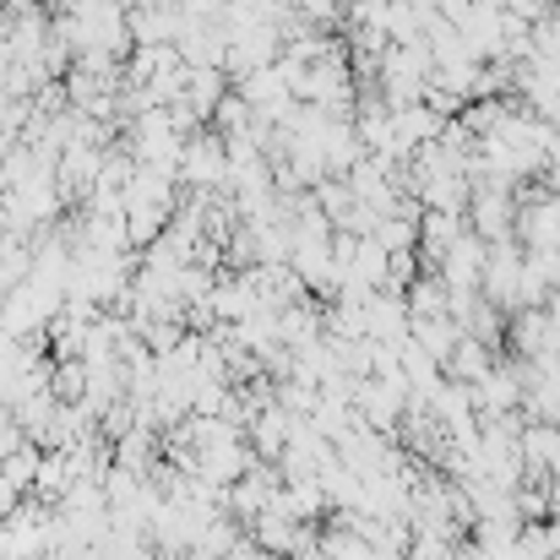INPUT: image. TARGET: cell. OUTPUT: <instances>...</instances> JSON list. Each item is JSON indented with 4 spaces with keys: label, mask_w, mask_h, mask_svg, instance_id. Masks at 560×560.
Masks as SVG:
<instances>
[{
    "label": "cell",
    "mask_w": 560,
    "mask_h": 560,
    "mask_svg": "<svg viewBox=\"0 0 560 560\" xmlns=\"http://www.w3.org/2000/svg\"><path fill=\"white\" fill-rule=\"evenodd\" d=\"M229 142L207 126V131H196L186 142V153H180V186L186 196H218V190H229Z\"/></svg>",
    "instance_id": "cell-2"
},
{
    "label": "cell",
    "mask_w": 560,
    "mask_h": 560,
    "mask_svg": "<svg viewBox=\"0 0 560 560\" xmlns=\"http://www.w3.org/2000/svg\"><path fill=\"white\" fill-rule=\"evenodd\" d=\"M517 245L523 250H560V196H550V190L517 196Z\"/></svg>",
    "instance_id": "cell-3"
},
{
    "label": "cell",
    "mask_w": 560,
    "mask_h": 560,
    "mask_svg": "<svg viewBox=\"0 0 560 560\" xmlns=\"http://www.w3.org/2000/svg\"><path fill=\"white\" fill-rule=\"evenodd\" d=\"M430 66H435V55H430L424 44H392V49L381 55L375 93H381L392 109L424 104V93H430Z\"/></svg>",
    "instance_id": "cell-1"
}]
</instances>
